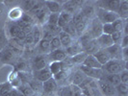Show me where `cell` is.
Instances as JSON below:
<instances>
[{
    "label": "cell",
    "mask_w": 128,
    "mask_h": 96,
    "mask_svg": "<svg viewBox=\"0 0 128 96\" xmlns=\"http://www.w3.org/2000/svg\"><path fill=\"white\" fill-rule=\"evenodd\" d=\"M101 79H103L102 81L106 82V83L112 85L113 87H116L118 85L120 84V75L118 74H110L106 77H102Z\"/></svg>",
    "instance_id": "e0dca14e"
},
{
    "label": "cell",
    "mask_w": 128,
    "mask_h": 96,
    "mask_svg": "<svg viewBox=\"0 0 128 96\" xmlns=\"http://www.w3.org/2000/svg\"><path fill=\"white\" fill-rule=\"evenodd\" d=\"M64 63V62H63ZM63 63H60V62H52L51 64H49V70L51 72L52 76H54V75H56L58 74L59 72H61V71L64 69V64Z\"/></svg>",
    "instance_id": "ffe728a7"
},
{
    "label": "cell",
    "mask_w": 128,
    "mask_h": 96,
    "mask_svg": "<svg viewBox=\"0 0 128 96\" xmlns=\"http://www.w3.org/2000/svg\"><path fill=\"white\" fill-rule=\"evenodd\" d=\"M62 31L64 33H66L68 35H70L71 38L73 37V36H76V31H75V26L73 25V23L72 22H68L66 25L64 26V28L62 29Z\"/></svg>",
    "instance_id": "f546056e"
},
{
    "label": "cell",
    "mask_w": 128,
    "mask_h": 96,
    "mask_svg": "<svg viewBox=\"0 0 128 96\" xmlns=\"http://www.w3.org/2000/svg\"><path fill=\"white\" fill-rule=\"evenodd\" d=\"M99 88L101 91L103 92V94H105L106 96H114L116 93V89L115 87H113L112 85L104 82L102 80H99Z\"/></svg>",
    "instance_id": "ba28073f"
},
{
    "label": "cell",
    "mask_w": 128,
    "mask_h": 96,
    "mask_svg": "<svg viewBox=\"0 0 128 96\" xmlns=\"http://www.w3.org/2000/svg\"><path fill=\"white\" fill-rule=\"evenodd\" d=\"M16 69L18 70H20V71H24L26 68V64L24 62H19L18 64L16 65Z\"/></svg>",
    "instance_id": "6f0895ef"
},
{
    "label": "cell",
    "mask_w": 128,
    "mask_h": 96,
    "mask_svg": "<svg viewBox=\"0 0 128 96\" xmlns=\"http://www.w3.org/2000/svg\"><path fill=\"white\" fill-rule=\"evenodd\" d=\"M122 57L124 62H126L128 59V47L122 48Z\"/></svg>",
    "instance_id": "9f6ffc18"
},
{
    "label": "cell",
    "mask_w": 128,
    "mask_h": 96,
    "mask_svg": "<svg viewBox=\"0 0 128 96\" xmlns=\"http://www.w3.org/2000/svg\"><path fill=\"white\" fill-rule=\"evenodd\" d=\"M71 17H72V15H71L70 13H66V12H64V11H62L61 13H59V18H58L57 25L59 26L61 29H63L68 22L71 21Z\"/></svg>",
    "instance_id": "8fae6325"
},
{
    "label": "cell",
    "mask_w": 128,
    "mask_h": 96,
    "mask_svg": "<svg viewBox=\"0 0 128 96\" xmlns=\"http://www.w3.org/2000/svg\"><path fill=\"white\" fill-rule=\"evenodd\" d=\"M114 32H115V30L113 28L112 23H104V24H102V34L111 36Z\"/></svg>",
    "instance_id": "8d00e7d4"
},
{
    "label": "cell",
    "mask_w": 128,
    "mask_h": 96,
    "mask_svg": "<svg viewBox=\"0 0 128 96\" xmlns=\"http://www.w3.org/2000/svg\"><path fill=\"white\" fill-rule=\"evenodd\" d=\"M42 89L45 92H53L57 89V82L52 77L51 79H49V80L42 83Z\"/></svg>",
    "instance_id": "ac0fdd59"
},
{
    "label": "cell",
    "mask_w": 128,
    "mask_h": 96,
    "mask_svg": "<svg viewBox=\"0 0 128 96\" xmlns=\"http://www.w3.org/2000/svg\"><path fill=\"white\" fill-rule=\"evenodd\" d=\"M20 20H22L23 22H25L27 24H30V25H32V23H33L32 16H31L30 14H28V13H23L22 16H21V18H20Z\"/></svg>",
    "instance_id": "f5cc1de1"
},
{
    "label": "cell",
    "mask_w": 128,
    "mask_h": 96,
    "mask_svg": "<svg viewBox=\"0 0 128 96\" xmlns=\"http://www.w3.org/2000/svg\"><path fill=\"white\" fill-rule=\"evenodd\" d=\"M60 95L61 96H74L73 95V90L71 87H66L63 88L61 92H60Z\"/></svg>",
    "instance_id": "bcb514c9"
},
{
    "label": "cell",
    "mask_w": 128,
    "mask_h": 96,
    "mask_svg": "<svg viewBox=\"0 0 128 96\" xmlns=\"http://www.w3.org/2000/svg\"><path fill=\"white\" fill-rule=\"evenodd\" d=\"M48 13H47V11L44 10V9H42L40 13H38L35 16H36V18L38 19V21L40 22V23H44L45 21H47V18H48Z\"/></svg>",
    "instance_id": "836d02e7"
},
{
    "label": "cell",
    "mask_w": 128,
    "mask_h": 96,
    "mask_svg": "<svg viewBox=\"0 0 128 96\" xmlns=\"http://www.w3.org/2000/svg\"><path fill=\"white\" fill-rule=\"evenodd\" d=\"M58 18H59V13H50L47 18V24L50 25H57Z\"/></svg>",
    "instance_id": "b9f144b4"
},
{
    "label": "cell",
    "mask_w": 128,
    "mask_h": 96,
    "mask_svg": "<svg viewBox=\"0 0 128 96\" xmlns=\"http://www.w3.org/2000/svg\"><path fill=\"white\" fill-rule=\"evenodd\" d=\"M23 42H24L26 45H28V46H29V45L35 44L32 33H29V34H27V35H26V37H25V38H24V40H23Z\"/></svg>",
    "instance_id": "816d5d0a"
},
{
    "label": "cell",
    "mask_w": 128,
    "mask_h": 96,
    "mask_svg": "<svg viewBox=\"0 0 128 96\" xmlns=\"http://www.w3.org/2000/svg\"><path fill=\"white\" fill-rule=\"evenodd\" d=\"M47 9L53 13H58L61 11V4L57 1H45L44 2Z\"/></svg>",
    "instance_id": "44dd1931"
},
{
    "label": "cell",
    "mask_w": 128,
    "mask_h": 96,
    "mask_svg": "<svg viewBox=\"0 0 128 96\" xmlns=\"http://www.w3.org/2000/svg\"><path fill=\"white\" fill-rule=\"evenodd\" d=\"M120 48H125V47H128V35H124L122 38V41L120 43Z\"/></svg>",
    "instance_id": "db71d44e"
},
{
    "label": "cell",
    "mask_w": 128,
    "mask_h": 96,
    "mask_svg": "<svg viewBox=\"0 0 128 96\" xmlns=\"http://www.w3.org/2000/svg\"><path fill=\"white\" fill-rule=\"evenodd\" d=\"M49 57L52 60V62L63 63L66 59V54L64 50H63V49H57V50L51 51V53L49 54Z\"/></svg>",
    "instance_id": "30bf717a"
},
{
    "label": "cell",
    "mask_w": 128,
    "mask_h": 96,
    "mask_svg": "<svg viewBox=\"0 0 128 96\" xmlns=\"http://www.w3.org/2000/svg\"><path fill=\"white\" fill-rule=\"evenodd\" d=\"M120 1H118V0H114V1H105L104 4L106 5L107 8V11H111V12H115L118 13V7H120Z\"/></svg>",
    "instance_id": "484cf974"
},
{
    "label": "cell",
    "mask_w": 128,
    "mask_h": 96,
    "mask_svg": "<svg viewBox=\"0 0 128 96\" xmlns=\"http://www.w3.org/2000/svg\"><path fill=\"white\" fill-rule=\"evenodd\" d=\"M22 10L20 9V8H13L10 12H9V17L12 19V20H16V21H18L19 19L21 18V16H22Z\"/></svg>",
    "instance_id": "603a6c76"
},
{
    "label": "cell",
    "mask_w": 128,
    "mask_h": 96,
    "mask_svg": "<svg viewBox=\"0 0 128 96\" xmlns=\"http://www.w3.org/2000/svg\"><path fill=\"white\" fill-rule=\"evenodd\" d=\"M105 50L108 52L111 60H116V61H120V60H122V48H120V46L118 44L112 45V46H110L108 48H106Z\"/></svg>",
    "instance_id": "5b68a950"
},
{
    "label": "cell",
    "mask_w": 128,
    "mask_h": 96,
    "mask_svg": "<svg viewBox=\"0 0 128 96\" xmlns=\"http://www.w3.org/2000/svg\"><path fill=\"white\" fill-rule=\"evenodd\" d=\"M92 39V36L90 35V33H86V34H84V35H81V36H80V38H79V42H78V43L81 45L82 50H83L84 46H85L86 44H88Z\"/></svg>",
    "instance_id": "1f68e13d"
},
{
    "label": "cell",
    "mask_w": 128,
    "mask_h": 96,
    "mask_svg": "<svg viewBox=\"0 0 128 96\" xmlns=\"http://www.w3.org/2000/svg\"><path fill=\"white\" fill-rule=\"evenodd\" d=\"M96 39L100 49H106V48H108L110 46L114 45V42H113V40H112V38H111V36H109V35L102 34V35H100V36L97 38H96Z\"/></svg>",
    "instance_id": "277c9868"
},
{
    "label": "cell",
    "mask_w": 128,
    "mask_h": 96,
    "mask_svg": "<svg viewBox=\"0 0 128 96\" xmlns=\"http://www.w3.org/2000/svg\"><path fill=\"white\" fill-rule=\"evenodd\" d=\"M102 68H104L107 72H109L110 74H118L122 70L126 69L122 65L120 61H116V60H111V61H109L105 65H103Z\"/></svg>",
    "instance_id": "7a4b0ae2"
},
{
    "label": "cell",
    "mask_w": 128,
    "mask_h": 96,
    "mask_svg": "<svg viewBox=\"0 0 128 96\" xmlns=\"http://www.w3.org/2000/svg\"><path fill=\"white\" fill-rule=\"evenodd\" d=\"M125 24H126L125 23V19H122V18H118L116 21H114L112 23L114 30L116 31V32H122Z\"/></svg>",
    "instance_id": "83f0119b"
},
{
    "label": "cell",
    "mask_w": 128,
    "mask_h": 96,
    "mask_svg": "<svg viewBox=\"0 0 128 96\" xmlns=\"http://www.w3.org/2000/svg\"><path fill=\"white\" fill-rule=\"evenodd\" d=\"M20 28H19L18 26H16V24H14V25H11L10 26V28H9V33H10V35H11V37L13 38H16V36H18V34L20 32Z\"/></svg>",
    "instance_id": "7bdbcfd3"
},
{
    "label": "cell",
    "mask_w": 128,
    "mask_h": 96,
    "mask_svg": "<svg viewBox=\"0 0 128 96\" xmlns=\"http://www.w3.org/2000/svg\"><path fill=\"white\" fill-rule=\"evenodd\" d=\"M36 1H34V0H28V1H24L23 2V10L26 11V12H30L31 11V9H32L33 7L36 5Z\"/></svg>",
    "instance_id": "ee69618b"
},
{
    "label": "cell",
    "mask_w": 128,
    "mask_h": 96,
    "mask_svg": "<svg viewBox=\"0 0 128 96\" xmlns=\"http://www.w3.org/2000/svg\"><path fill=\"white\" fill-rule=\"evenodd\" d=\"M13 90V87L10 83H6L4 85H2V88H1V90H0V96H3L4 94H6L7 92L11 91Z\"/></svg>",
    "instance_id": "f6af8a7d"
},
{
    "label": "cell",
    "mask_w": 128,
    "mask_h": 96,
    "mask_svg": "<svg viewBox=\"0 0 128 96\" xmlns=\"http://www.w3.org/2000/svg\"><path fill=\"white\" fill-rule=\"evenodd\" d=\"M82 47H81V45L79 44V43H72L70 46H68V48H66V56H70V57H73V56H75L77 55L78 53H80V52H82Z\"/></svg>",
    "instance_id": "2e32d148"
},
{
    "label": "cell",
    "mask_w": 128,
    "mask_h": 96,
    "mask_svg": "<svg viewBox=\"0 0 128 96\" xmlns=\"http://www.w3.org/2000/svg\"><path fill=\"white\" fill-rule=\"evenodd\" d=\"M32 35H33V38H34L35 44H38V42L40 41V39H42V31H40V29L38 28V26H35L33 28Z\"/></svg>",
    "instance_id": "d6a6232c"
},
{
    "label": "cell",
    "mask_w": 128,
    "mask_h": 96,
    "mask_svg": "<svg viewBox=\"0 0 128 96\" xmlns=\"http://www.w3.org/2000/svg\"><path fill=\"white\" fill-rule=\"evenodd\" d=\"M42 9H44V5H42V3H36V5L31 9V11H30L29 13H33L34 15H36V14L38 13H40Z\"/></svg>",
    "instance_id": "c3c4849f"
},
{
    "label": "cell",
    "mask_w": 128,
    "mask_h": 96,
    "mask_svg": "<svg viewBox=\"0 0 128 96\" xmlns=\"http://www.w3.org/2000/svg\"><path fill=\"white\" fill-rule=\"evenodd\" d=\"M38 47H40V49L42 50V51H49L50 50V42L49 41H47V40H44V39H40V41L38 43Z\"/></svg>",
    "instance_id": "ab89813d"
},
{
    "label": "cell",
    "mask_w": 128,
    "mask_h": 96,
    "mask_svg": "<svg viewBox=\"0 0 128 96\" xmlns=\"http://www.w3.org/2000/svg\"><path fill=\"white\" fill-rule=\"evenodd\" d=\"M87 24H88L87 19H85V20L81 21V22H79L78 24L75 25V31H76L77 36L80 37L81 35H83V33L85 32V30H86V28H87Z\"/></svg>",
    "instance_id": "4dcf8cb0"
},
{
    "label": "cell",
    "mask_w": 128,
    "mask_h": 96,
    "mask_svg": "<svg viewBox=\"0 0 128 96\" xmlns=\"http://www.w3.org/2000/svg\"><path fill=\"white\" fill-rule=\"evenodd\" d=\"M94 57L96 58V61L101 64L102 66L103 65H105L109 61H111L110 55L108 54V52L106 51L105 49H99V50L94 55Z\"/></svg>",
    "instance_id": "52a82bcc"
},
{
    "label": "cell",
    "mask_w": 128,
    "mask_h": 96,
    "mask_svg": "<svg viewBox=\"0 0 128 96\" xmlns=\"http://www.w3.org/2000/svg\"><path fill=\"white\" fill-rule=\"evenodd\" d=\"M3 40H4L3 36H2V35H0V43H2V42H3Z\"/></svg>",
    "instance_id": "680465c9"
},
{
    "label": "cell",
    "mask_w": 128,
    "mask_h": 96,
    "mask_svg": "<svg viewBox=\"0 0 128 96\" xmlns=\"http://www.w3.org/2000/svg\"><path fill=\"white\" fill-rule=\"evenodd\" d=\"M85 19H87V18L84 16V14L82 13V12H78V13H76L75 14L72 15V17H71V22L73 23V25L75 26L76 24H78L79 22L83 21Z\"/></svg>",
    "instance_id": "e575fe53"
},
{
    "label": "cell",
    "mask_w": 128,
    "mask_h": 96,
    "mask_svg": "<svg viewBox=\"0 0 128 96\" xmlns=\"http://www.w3.org/2000/svg\"><path fill=\"white\" fill-rule=\"evenodd\" d=\"M14 58V52L10 50L9 48H5L0 52V59L3 62H10L11 60H13Z\"/></svg>",
    "instance_id": "d4e9b609"
},
{
    "label": "cell",
    "mask_w": 128,
    "mask_h": 96,
    "mask_svg": "<svg viewBox=\"0 0 128 96\" xmlns=\"http://www.w3.org/2000/svg\"><path fill=\"white\" fill-rule=\"evenodd\" d=\"M80 71H82L84 73V75L90 77V78H94V79H98L101 80V78L103 77V71L102 69H96V68H90V67H87L85 65L80 66Z\"/></svg>",
    "instance_id": "3957f363"
},
{
    "label": "cell",
    "mask_w": 128,
    "mask_h": 96,
    "mask_svg": "<svg viewBox=\"0 0 128 96\" xmlns=\"http://www.w3.org/2000/svg\"><path fill=\"white\" fill-rule=\"evenodd\" d=\"M82 13H83L84 16L87 19L90 18V17H92V15L94 13V8H92V7H87L86 9H84L83 11H82Z\"/></svg>",
    "instance_id": "7dc6e473"
},
{
    "label": "cell",
    "mask_w": 128,
    "mask_h": 96,
    "mask_svg": "<svg viewBox=\"0 0 128 96\" xmlns=\"http://www.w3.org/2000/svg\"><path fill=\"white\" fill-rule=\"evenodd\" d=\"M64 12H66V13H74L75 11H76V8H77V5L75 4V2L74 1H68V2H66L64 4Z\"/></svg>",
    "instance_id": "f1b7e54d"
},
{
    "label": "cell",
    "mask_w": 128,
    "mask_h": 96,
    "mask_svg": "<svg viewBox=\"0 0 128 96\" xmlns=\"http://www.w3.org/2000/svg\"><path fill=\"white\" fill-rule=\"evenodd\" d=\"M122 32H115L113 33L112 35H111V38H112V40H113V42H114V44H118L120 43V41H122Z\"/></svg>",
    "instance_id": "74e56055"
},
{
    "label": "cell",
    "mask_w": 128,
    "mask_h": 96,
    "mask_svg": "<svg viewBox=\"0 0 128 96\" xmlns=\"http://www.w3.org/2000/svg\"><path fill=\"white\" fill-rule=\"evenodd\" d=\"M46 67V60L44 56H37L34 60V68L35 70L38 71L40 69H44Z\"/></svg>",
    "instance_id": "d6986e66"
},
{
    "label": "cell",
    "mask_w": 128,
    "mask_h": 96,
    "mask_svg": "<svg viewBox=\"0 0 128 96\" xmlns=\"http://www.w3.org/2000/svg\"><path fill=\"white\" fill-rule=\"evenodd\" d=\"M89 55H87L84 51L78 53L77 55L73 56V57H70V62L72 64H82L84 63V61L86 60V58L88 57Z\"/></svg>",
    "instance_id": "cb8c5ba5"
},
{
    "label": "cell",
    "mask_w": 128,
    "mask_h": 96,
    "mask_svg": "<svg viewBox=\"0 0 128 96\" xmlns=\"http://www.w3.org/2000/svg\"><path fill=\"white\" fill-rule=\"evenodd\" d=\"M100 48L96 42V38H92L88 44H86L83 47V51L87 54V55H94L96 52L98 51Z\"/></svg>",
    "instance_id": "9c48e42d"
},
{
    "label": "cell",
    "mask_w": 128,
    "mask_h": 96,
    "mask_svg": "<svg viewBox=\"0 0 128 96\" xmlns=\"http://www.w3.org/2000/svg\"><path fill=\"white\" fill-rule=\"evenodd\" d=\"M1 88H2V85H0V90H1Z\"/></svg>",
    "instance_id": "6125c7cd"
},
{
    "label": "cell",
    "mask_w": 128,
    "mask_h": 96,
    "mask_svg": "<svg viewBox=\"0 0 128 96\" xmlns=\"http://www.w3.org/2000/svg\"><path fill=\"white\" fill-rule=\"evenodd\" d=\"M18 91L24 96H32L34 94V91H33V90L30 88V86L28 84L20 85L18 87Z\"/></svg>",
    "instance_id": "4316f807"
},
{
    "label": "cell",
    "mask_w": 128,
    "mask_h": 96,
    "mask_svg": "<svg viewBox=\"0 0 128 96\" xmlns=\"http://www.w3.org/2000/svg\"><path fill=\"white\" fill-rule=\"evenodd\" d=\"M1 13H2V10H1V8H0V14H1Z\"/></svg>",
    "instance_id": "94428289"
},
{
    "label": "cell",
    "mask_w": 128,
    "mask_h": 96,
    "mask_svg": "<svg viewBox=\"0 0 128 96\" xmlns=\"http://www.w3.org/2000/svg\"><path fill=\"white\" fill-rule=\"evenodd\" d=\"M89 33L92 38H97L100 35H102V23L98 20V18H96L92 21L90 31Z\"/></svg>",
    "instance_id": "8992f818"
},
{
    "label": "cell",
    "mask_w": 128,
    "mask_h": 96,
    "mask_svg": "<svg viewBox=\"0 0 128 96\" xmlns=\"http://www.w3.org/2000/svg\"><path fill=\"white\" fill-rule=\"evenodd\" d=\"M115 89L118 91L120 94H122V95H126L128 92V86L126 84L120 83V85H118Z\"/></svg>",
    "instance_id": "60d3db41"
},
{
    "label": "cell",
    "mask_w": 128,
    "mask_h": 96,
    "mask_svg": "<svg viewBox=\"0 0 128 96\" xmlns=\"http://www.w3.org/2000/svg\"><path fill=\"white\" fill-rule=\"evenodd\" d=\"M55 36H53L51 33L49 32V31H47L46 29H45L44 31V33H42V39H44V40H47V41H51L52 38H54Z\"/></svg>",
    "instance_id": "681fc988"
},
{
    "label": "cell",
    "mask_w": 128,
    "mask_h": 96,
    "mask_svg": "<svg viewBox=\"0 0 128 96\" xmlns=\"http://www.w3.org/2000/svg\"><path fill=\"white\" fill-rule=\"evenodd\" d=\"M97 18L102 24H104V23H113L118 18H120V16H118V13L107 11L104 9H100Z\"/></svg>",
    "instance_id": "6da1fadb"
},
{
    "label": "cell",
    "mask_w": 128,
    "mask_h": 96,
    "mask_svg": "<svg viewBox=\"0 0 128 96\" xmlns=\"http://www.w3.org/2000/svg\"><path fill=\"white\" fill-rule=\"evenodd\" d=\"M62 44L60 42V39L58 37H54L52 38V40L50 41V50L54 51V50H57V49H61Z\"/></svg>",
    "instance_id": "d590c367"
},
{
    "label": "cell",
    "mask_w": 128,
    "mask_h": 96,
    "mask_svg": "<svg viewBox=\"0 0 128 96\" xmlns=\"http://www.w3.org/2000/svg\"><path fill=\"white\" fill-rule=\"evenodd\" d=\"M29 86H30V88L33 90V91H38V90H40V89L42 87V86H40V83H38V82H30Z\"/></svg>",
    "instance_id": "11a10c76"
},
{
    "label": "cell",
    "mask_w": 128,
    "mask_h": 96,
    "mask_svg": "<svg viewBox=\"0 0 128 96\" xmlns=\"http://www.w3.org/2000/svg\"><path fill=\"white\" fill-rule=\"evenodd\" d=\"M36 73H37V79L40 82H42V83L47 81V80H49V79H51L53 77L48 67H45L44 69L36 71Z\"/></svg>",
    "instance_id": "4fadbf2b"
},
{
    "label": "cell",
    "mask_w": 128,
    "mask_h": 96,
    "mask_svg": "<svg viewBox=\"0 0 128 96\" xmlns=\"http://www.w3.org/2000/svg\"><path fill=\"white\" fill-rule=\"evenodd\" d=\"M82 65H85L87 67H90V68H96V69H102V65L96 61V59L94 57V55H89L86 58V60L84 61Z\"/></svg>",
    "instance_id": "7c38bea8"
},
{
    "label": "cell",
    "mask_w": 128,
    "mask_h": 96,
    "mask_svg": "<svg viewBox=\"0 0 128 96\" xmlns=\"http://www.w3.org/2000/svg\"><path fill=\"white\" fill-rule=\"evenodd\" d=\"M58 38L60 39V42H61L62 46L64 47V48H68V46H70L72 44V41H73L72 38L70 35H68L66 33L63 32V31L58 35Z\"/></svg>",
    "instance_id": "5bb4252c"
},
{
    "label": "cell",
    "mask_w": 128,
    "mask_h": 96,
    "mask_svg": "<svg viewBox=\"0 0 128 96\" xmlns=\"http://www.w3.org/2000/svg\"><path fill=\"white\" fill-rule=\"evenodd\" d=\"M46 30L49 31L53 36L59 35L60 33L62 32V29L58 25H50V24H47V25H46Z\"/></svg>",
    "instance_id": "f35d334b"
},
{
    "label": "cell",
    "mask_w": 128,
    "mask_h": 96,
    "mask_svg": "<svg viewBox=\"0 0 128 96\" xmlns=\"http://www.w3.org/2000/svg\"><path fill=\"white\" fill-rule=\"evenodd\" d=\"M85 81V75L82 71L78 70L76 71L73 76H72V85L73 86H79L80 84H82Z\"/></svg>",
    "instance_id": "7402d4cb"
},
{
    "label": "cell",
    "mask_w": 128,
    "mask_h": 96,
    "mask_svg": "<svg viewBox=\"0 0 128 96\" xmlns=\"http://www.w3.org/2000/svg\"><path fill=\"white\" fill-rule=\"evenodd\" d=\"M3 96H12V93H11V91H9V92H7L6 94H4Z\"/></svg>",
    "instance_id": "91938a15"
},
{
    "label": "cell",
    "mask_w": 128,
    "mask_h": 96,
    "mask_svg": "<svg viewBox=\"0 0 128 96\" xmlns=\"http://www.w3.org/2000/svg\"><path fill=\"white\" fill-rule=\"evenodd\" d=\"M118 14L120 18L125 19V20H126L127 15H128V2L126 0L120 1L118 10Z\"/></svg>",
    "instance_id": "9a60e30c"
},
{
    "label": "cell",
    "mask_w": 128,
    "mask_h": 96,
    "mask_svg": "<svg viewBox=\"0 0 128 96\" xmlns=\"http://www.w3.org/2000/svg\"><path fill=\"white\" fill-rule=\"evenodd\" d=\"M32 96H37V95H36V94H33V95Z\"/></svg>",
    "instance_id": "be15d7a7"
},
{
    "label": "cell",
    "mask_w": 128,
    "mask_h": 96,
    "mask_svg": "<svg viewBox=\"0 0 128 96\" xmlns=\"http://www.w3.org/2000/svg\"><path fill=\"white\" fill-rule=\"evenodd\" d=\"M120 83L122 84H126L128 83V72L126 69L122 70L120 74Z\"/></svg>",
    "instance_id": "f907efd6"
}]
</instances>
